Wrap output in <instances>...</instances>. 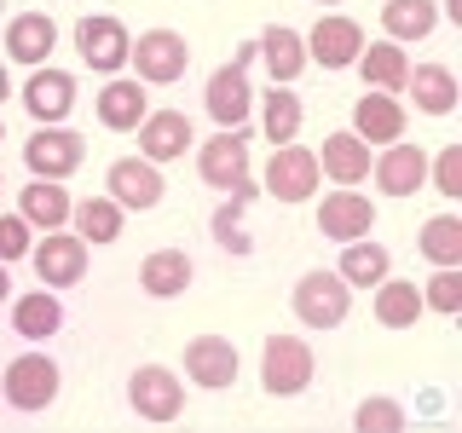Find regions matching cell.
I'll return each instance as SVG.
<instances>
[{"label": "cell", "mask_w": 462, "mask_h": 433, "mask_svg": "<svg viewBox=\"0 0 462 433\" xmlns=\"http://www.w3.org/2000/svg\"><path fill=\"white\" fill-rule=\"evenodd\" d=\"M260 387L272 399H295L312 387V346L300 336H266L260 346Z\"/></svg>", "instance_id": "1"}, {"label": "cell", "mask_w": 462, "mask_h": 433, "mask_svg": "<svg viewBox=\"0 0 462 433\" xmlns=\"http://www.w3.org/2000/svg\"><path fill=\"white\" fill-rule=\"evenodd\" d=\"M81 156H87V139L64 122H41L23 144V162H29L35 180H69V173L81 168Z\"/></svg>", "instance_id": "2"}, {"label": "cell", "mask_w": 462, "mask_h": 433, "mask_svg": "<svg viewBox=\"0 0 462 433\" xmlns=\"http://www.w3.org/2000/svg\"><path fill=\"white\" fill-rule=\"evenodd\" d=\"M127 64L139 69L144 87H168V81L185 76L191 47H185V35H173V29H144L139 41H127Z\"/></svg>", "instance_id": "3"}, {"label": "cell", "mask_w": 462, "mask_h": 433, "mask_svg": "<svg viewBox=\"0 0 462 433\" xmlns=\"http://www.w3.org/2000/svg\"><path fill=\"white\" fill-rule=\"evenodd\" d=\"M127 404H134L139 422H173L185 410V387L168 364H139L127 375Z\"/></svg>", "instance_id": "4"}, {"label": "cell", "mask_w": 462, "mask_h": 433, "mask_svg": "<svg viewBox=\"0 0 462 433\" xmlns=\"http://www.w3.org/2000/svg\"><path fill=\"white\" fill-rule=\"evenodd\" d=\"M346 307H353V289H346L341 272H307V278L295 283V318L300 324H312V329H336Z\"/></svg>", "instance_id": "5"}, {"label": "cell", "mask_w": 462, "mask_h": 433, "mask_svg": "<svg viewBox=\"0 0 462 433\" xmlns=\"http://www.w3.org/2000/svg\"><path fill=\"white\" fill-rule=\"evenodd\" d=\"M29 260H35V278L47 289H76L87 278V243L76 231H47L41 243H29Z\"/></svg>", "instance_id": "6"}, {"label": "cell", "mask_w": 462, "mask_h": 433, "mask_svg": "<svg viewBox=\"0 0 462 433\" xmlns=\"http://www.w3.org/2000/svg\"><path fill=\"white\" fill-rule=\"evenodd\" d=\"M0 393H6L12 410H47V404L58 399V364H52L47 353H18L6 364Z\"/></svg>", "instance_id": "7"}, {"label": "cell", "mask_w": 462, "mask_h": 433, "mask_svg": "<svg viewBox=\"0 0 462 433\" xmlns=\"http://www.w3.org/2000/svg\"><path fill=\"white\" fill-rule=\"evenodd\" d=\"M318 180H324V173H318V156L312 151H300L295 139L289 144H272V156H266V191L278 197V202H307L312 191H318Z\"/></svg>", "instance_id": "8"}, {"label": "cell", "mask_w": 462, "mask_h": 433, "mask_svg": "<svg viewBox=\"0 0 462 433\" xmlns=\"http://www.w3.org/2000/svg\"><path fill=\"white\" fill-rule=\"evenodd\" d=\"M110 202H122V208H156L162 202V162H151V156H116L110 162Z\"/></svg>", "instance_id": "9"}, {"label": "cell", "mask_w": 462, "mask_h": 433, "mask_svg": "<svg viewBox=\"0 0 462 433\" xmlns=\"http://www.w3.org/2000/svg\"><path fill=\"white\" fill-rule=\"evenodd\" d=\"M202 110L214 115L220 127H243L254 115V87H249V69L237 64H220L208 76V87H202Z\"/></svg>", "instance_id": "10"}, {"label": "cell", "mask_w": 462, "mask_h": 433, "mask_svg": "<svg viewBox=\"0 0 462 433\" xmlns=\"http://www.w3.org/2000/svg\"><path fill=\"white\" fill-rule=\"evenodd\" d=\"M237 370H243V358H237V346H231L226 336H197V341H185V375H191V387L220 393V387L237 382Z\"/></svg>", "instance_id": "11"}, {"label": "cell", "mask_w": 462, "mask_h": 433, "mask_svg": "<svg viewBox=\"0 0 462 433\" xmlns=\"http://www.w3.org/2000/svg\"><path fill=\"white\" fill-rule=\"evenodd\" d=\"M370 173H375V191H382V197H416L422 180H428V151L393 139L382 156H370Z\"/></svg>", "instance_id": "12"}, {"label": "cell", "mask_w": 462, "mask_h": 433, "mask_svg": "<svg viewBox=\"0 0 462 433\" xmlns=\"http://www.w3.org/2000/svg\"><path fill=\"white\" fill-rule=\"evenodd\" d=\"M197 173H202V185H214V191L237 185L243 173H249V139H243V127H220V134L202 144V151H197Z\"/></svg>", "instance_id": "13"}, {"label": "cell", "mask_w": 462, "mask_h": 433, "mask_svg": "<svg viewBox=\"0 0 462 433\" xmlns=\"http://www.w3.org/2000/svg\"><path fill=\"white\" fill-rule=\"evenodd\" d=\"M370 226H375V202L358 197L353 185H341V191H329L318 202V231H324L329 243H353V237H365Z\"/></svg>", "instance_id": "14"}, {"label": "cell", "mask_w": 462, "mask_h": 433, "mask_svg": "<svg viewBox=\"0 0 462 433\" xmlns=\"http://www.w3.org/2000/svg\"><path fill=\"white\" fill-rule=\"evenodd\" d=\"M307 41V64H324V69H353L358 47H365V29H358L353 18H318Z\"/></svg>", "instance_id": "15"}, {"label": "cell", "mask_w": 462, "mask_h": 433, "mask_svg": "<svg viewBox=\"0 0 462 433\" xmlns=\"http://www.w3.org/2000/svg\"><path fill=\"white\" fill-rule=\"evenodd\" d=\"M76 52H81V64L116 76V69L127 64V29L116 23V18H105V12H93V18L76 23Z\"/></svg>", "instance_id": "16"}, {"label": "cell", "mask_w": 462, "mask_h": 433, "mask_svg": "<svg viewBox=\"0 0 462 433\" xmlns=\"http://www.w3.org/2000/svg\"><path fill=\"white\" fill-rule=\"evenodd\" d=\"M23 110L35 115V122H64V115L76 110V76H69V69L41 64L35 76L23 81Z\"/></svg>", "instance_id": "17"}, {"label": "cell", "mask_w": 462, "mask_h": 433, "mask_svg": "<svg viewBox=\"0 0 462 433\" xmlns=\"http://www.w3.org/2000/svg\"><path fill=\"white\" fill-rule=\"evenodd\" d=\"M404 110L393 93H382V87H365V98L353 105V134L365 139V144H393L404 134Z\"/></svg>", "instance_id": "18"}, {"label": "cell", "mask_w": 462, "mask_h": 433, "mask_svg": "<svg viewBox=\"0 0 462 433\" xmlns=\"http://www.w3.org/2000/svg\"><path fill=\"white\" fill-rule=\"evenodd\" d=\"M134 134H139V156H151V162H173V156L191 151V122H185V110H144V122Z\"/></svg>", "instance_id": "19"}, {"label": "cell", "mask_w": 462, "mask_h": 433, "mask_svg": "<svg viewBox=\"0 0 462 433\" xmlns=\"http://www.w3.org/2000/svg\"><path fill=\"white\" fill-rule=\"evenodd\" d=\"M197 278V266H191V254L185 249H151L139 260V289L144 295H156V300H173V295H185Z\"/></svg>", "instance_id": "20"}, {"label": "cell", "mask_w": 462, "mask_h": 433, "mask_svg": "<svg viewBox=\"0 0 462 433\" xmlns=\"http://www.w3.org/2000/svg\"><path fill=\"white\" fill-rule=\"evenodd\" d=\"M52 47H58V23L47 12H18L6 23V58L12 64H47Z\"/></svg>", "instance_id": "21"}, {"label": "cell", "mask_w": 462, "mask_h": 433, "mask_svg": "<svg viewBox=\"0 0 462 433\" xmlns=\"http://www.w3.org/2000/svg\"><path fill=\"white\" fill-rule=\"evenodd\" d=\"M69 197L64 191V180H29L23 185V197H18V214L29 220V231H58V226H69Z\"/></svg>", "instance_id": "22"}, {"label": "cell", "mask_w": 462, "mask_h": 433, "mask_svg": "<svg viewBox=\"0 0 462 433\" xmlns=\"http://www.w3.org/2000/svg\"><path fill=\"white\" fill-rule=\"evenodd\" d=\"M404 93H411V105L422 115H451L457 110V76L445 64H416L411 76H404Z\"/></svg>", "instance_id": "23"}, {"label": "cell", "mask_w": 462, "mask_h": 433, "mask_svg": "<svg viewBox=\"0 0 462 433\" xmlns=\"http://www.w3.org/2000/svg\"><path fill=\"white\" fill-rule=\"evenodd\" d=\"M312 156H318V173H329V180H341V185L370 180V144L358 134H329L324 151H312Z\"/></svg>", "instance_id": "24"}, {"label": "cell", "mask_w": 462, "mask_h": 433, "mask_svg": "<svg viewBox=\"0 0 462 433\" xmlns=\"http://www.w3.org/2000/svg\"><path fill=\"white\" fill-rule=\"evenodd\" d=\"M336 272L346 278V289H375V283L387 278V272H393V254H387L382 243H375L370 231H365V237L341 243V266H336Z\"/></svg>", "instance_id": "25"}, {"label": "cell", "mask_w": 462, "mask_h": 433, "mask_svg": "<svg viewBox=\"0 0 462 433\" xmlns=\"http://www.w3.org/2000/svg\"><path fill=\"white\" fill-rule=\"evenodd\" d=\"M93 110H98V122H105V127H116V134H134V127L144 122V110H151V105H144V81H139V76H134V81L116 76L105 93H98Z\"/></svg>", "instance_id": "26"}, {"label": "cell", "mask_w": 462, "mask_h": 433, "mask_svg": "<svg viewBox=\"0 0 462 433\" xmlns=\"http://www.w3.org/2000/svg\"><path fill=\"white\" fill-rule=\"evenodd\" d=\"M254 110H260V134H266L272 144H289L300 134V122H307V110H300V98L289 93L283 81H272L266 93L254 98Z\"/></svg>", "instance_id": "27"}, {"label": "cell", "mask_w": 462, "mask_h": 433, "mask_svg": "<svg viewBox=\"0 0 462 433\" xmlns=\"http://www.w3.org/2000/svg\"><path fill=\"white\" fill-rule=\"evenodd\" d=\"M58 324H64V300H58L47 283H41V295H18V300H12V329H18L23 341H52Z\"/></svg>", "instance_id": "28"}, {"label": "cell", "mask_w": 462, "mask_h": 433, "mask_svg": "<svg viewBox=\"0 0 462 433\" xmlns=\"http://www.w3.org/2000/svg\"><path fill=\"white\" fill-rule=\"evenodd\" d=\"M353 69L365 76V87H382V93H404V76H411V64H404V47H399V41H375V47H358Z\"/></svg>", "instance_id": "29"}, {"label": "cell", "mask_w": 462, "mask_h": 433, "mask_svg": "<svg viewBox=\"0 0 462 433\" xmlns=\"http://www.w3.org/2000/svg\"><path fill=\"white\" fill-rule=\"evenodd\" d=\"M254 41H260V64L272 69V81H283V87H289V81L300 76V69H307V41H300L289 23H272L266 35H254Z\"/></svg>", "instance_id": "30"}, {"label": "cell", "mask_w": 462, "mask_h": 433, "mask_svg": "<svg viewBox=\"0 0 462 433\" xmlns=\"http://www.w3.org/2000/svg\"><path fill=\"white\" fill-rule=\"evenodd\" d=\"M69 226H76V237L87 243V249L116 243V237H122V202H110V197H81V202H69Z\"/></svg>", "instance_id": "31"}, {"label": "cell", "mask_w": 462, "mask_h": 433, "mask_svg": "<svg viewBox=\"0 0 462 433\" xmlns=\"http://www.w3.org/2000/svg\"><path fill=\"white\" fill-rule=\"evenodd\" d=\"M416 318H422V289L387 272V278L375 283V324L382 329H411Z\"/></svg>", "instance_id": "32"}, {"label": "cell", "mask_w": 462, "mask_h": 433, "mask_svg": "<svg viewBox=\"0 0 462 433\" xmlns=\"http://www.w3.org/2000/svg\"><path fill=\"white\" fill-rule=\"evenodd\" d=\"M382 23H387V41H428L433 35V23H439V6L433 0H387V12H382Z\"/></svg>", "instance_id": "33"}, {"label": "cell", "mask_w": 462, "mask_h": 433, "mask_svg": "<svg viewBox=\"0 0 462 433\" xmlns=\"http://www.w3.org/2000/svg\"><path fill=\"white\" fill-rule=\"evenodd\" d=\"M416 249H422L433 266H462V220L457 214H433L422 226V237H416Z\"/></svg>", "instance_id": "34"}, {"label": "cell", "mask_w": 462, "mask_h": 433, "mask_svg": "<svg viewBox=\"0 0 462 433\" xmlns=\"http://www.w3.org/2000/svg\"><path fill=\"white\" fill-rule=\"evenodd\" d=\"M208 231H214V243H220L226 254H249L254 249V237H249V202H243V197H226L220 208H214Z\"/></svg>", "instance_id": "35"}, {"label": "cell", "mask_w": 462, "mask_h": 433, "mask_svg": "<svg viewBox=\"0 0 462 433\" xmlns=\"http://www.w3.org/2000/svg\"><path fill=\"white\" fill-rule=\"evenodd\" d=\"M353 428L358 433H399L404 428V404L399 399H365L353 410Z\"/></svg>", "instance_id": "36"}, {"label": "cell", "mask_w": 462, "mask_h": 433, "mask_svg": "<svg viewBox=\"0 0 462 433\" xmlns=\"http://www.w3.org/2000/svg\"><path fill=\"white\" fill-rule=\"evenodd\" d=\"M422 307L433 312H462V266H439L422 289Z\"/></svg>", "instance_id": "37"}, {"label": "cell", "mask_w": 462, "mask_h": 433, "mask_svg": "<svg viewBox=\"0 0 462 433\" xmlns=\"http://www.w3.org/2000/svg\"><path fill=\"white\" fill-rule=\"evenodd\" d=\"M29 243H35V237H29V220H23V214H0V260H6V266L29 254Z\"/></svg>", "instance_id": "38"}, {"label": "cell", "mask_w": 462, "mask_h": 433, "mask_svg": "<svg viewBox=\"0 0 462 433\" xmlns=\"http://www.w3.org/2000/svg\"><path fill=\"white\" fill-rule=\"evenodd\" d=\"M433 180H439L445 197H462V144H445V151L433 156Z\"/></svg>", "instance_id": "39"}, {"label": "cell", "mask_w": 462, "mask_h": 433, "mask_svg": "<svg viewBox=\"0 0 462 433\" xmlns=\"http://www.w3.org/2000/svg\"><path fill=\"white\" fill-rule=\"evenodd\" d=\"M231 64H237V69H249V64H260V41H243V47H237V58H231Z\"/></svg>", "instance_id": "40"}, {"label": "cell", "mask_w": 462, "mask_h": 433, "mask_svg": "<svg viewBox=\"0 0 462 433\" xmlns=\"http://www.w3.org/2000/svg\"><path fill=\"white\" fill-rule=\"evenodd\" d=\"M445 12H451V23H462V0H445Z\"/></svg>", "instance_id": "41"}, {"label": "cell", "mask_w": 462, "mask_h": 433, "mask_svg": "<svg viewBox=\"0 0 462 433\" xmlns=\"http://www.w3.org/2000/svg\"><path fill=\"white\" fill-rule=\"evenodd\" d=\"M0 295H12V278H6V260H0Z\"/></svg>", "instance_id": "42"}, {"label": "cell", "mask_w": 462, "mask_h": 433, "mask_svg": "<svg viewBox=\"0 0 462 433\" xmlns=\"http://www.w3.org/2000/svg\"><path fill=\"white\" fill-rule=\"evenodd\" d=\"M318 6H341V0H318Z\"/></svg>", "instance_id": "43"}, {"label": "cell", "mask_w": 462, "mask_h": 433, "mask_svg": "<svg viewBox=\"0 0 462 433\" xmlns=\"http://www.w3.org/2000/svg\"><path fill=\"white\" fill-rule=\"evenodd\" d=\"M0 139H6V127H0Z\"/></svg>", "instance_id": "44"}]
</instances>
